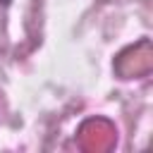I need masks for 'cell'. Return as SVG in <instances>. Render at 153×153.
<instances>
[{
	"instance_id": "1",
	"label": "cell",
	"mask_w": 153,
	"mask_h": 153,
	"mask_svg": "<svg viewBox=\"0 0 153 153\" xmlns=\"http://www.w3.org/2000/svg\"><path fill=\"white\" fill-rule=\"evenodd\" d=\"M5 2H10V0H5Z\"/></svg>"
}]
</instances>
